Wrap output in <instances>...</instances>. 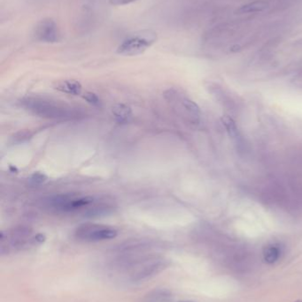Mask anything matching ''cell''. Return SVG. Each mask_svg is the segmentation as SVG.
Here are the masks:
<instances>
[{
  "instance_id": "6da1fadb",
  "label": "cell",
  "mask_w": 302,
  "mask_h": 302,
  "mask_svg": "<svg viewBox=\"0 0 302 302\" xmlns=\"http://www.w3.org/2000/svg\"><path fill=\"white\" fill-rule=\"evenodd\" d=\"M168 265L169 263L167 260L163 258L142 256L128 263L119 270H123L131 282L138 283L155 277V275L165 270Z\"/></svg>"
},
{
  "instance_id": "7a4b0ae2",
  "label": "cell",
  "mask_w": 302,
  "mask_h": 302,
  "mask_svg": "<svg viewBox=\"0 0 302 302\" xmlns=\"http://www.w3.org/2000/svg\"><path fill=\"white\" fill-rule=\"evenodd\" d=\"M22 105L33 114L45 118H63L70 115L69 107L40 97H27L22 100Z\"/></svg>"
},
{
  "instance_id": "3957f363",
  "label": "cell",
  "mask_w": 302,
  "mask_h": 302,
  "mask_svg": "<svg viewBox=\"0 0 302 302\" xmlns=\"http://www.w3.org/2000/svg\"><path fill=\"white\" fill-rule=\"evenodd\" d=\"M156 38V34L153 31H142L125 40L118 47L117 53L124 56H137L151 47Z\"/></svg>"
},
{
  "instance_id": "277c9868",
  "label": "cell",
  "mask_w": 302,
  "mask_h": 302,
  "mask_svg": "<svg viewBox=\"0 0 302 302\" xmlns=\"http://www.w3.org/2000/svg\"><path fill=\"white\" fill-rule=\"evenodd\" d=\"M75 234L82 241L97 242L115 238L118 232L115 228L104 224H84L77 227Z\"/></svg>"
},
{
  "instance_id": "5b68a950",
  "label": "cell",
  "mask_w": 302,
  "mask_h": 302,
  "mask_svg": "<svg viewBox=\"0 0 302 302\" xmlns=\"http://www.w3.org/2000/svg\"><path fill=\"white\" fill-rule=\"evenodd\" d=\"M166 98L175 105L184 116L193 124H198L200 119V110L198 104L186 96H181L175 89H169L165 93Z\"/></svg>"
},
{
  "instance_id": "8992f818",
  "label": "cell",
  "mask_w": 302,
  "mask_h": 302,
  "mask_svg": "<svg viewBox=\"0 0 302 302\" xmlns=\"http://www.w3.org/2000/svg\"><path fill=\"white\" fill-rule=\"evenodd\" d=\"M36 39L43 43H57L60 40V33L56 23L52 20H43L38 23L35 30Z\"/></svg>"
},
{
  "instance_id": "52a82bcc",
  "label": "cell",
  "mask_w": 302,
  "mask_h": 302,
  "mask_svg": "<svg viewBox=\"0 0 302 302\" xmlns=\"http://www.w3.org/2000/svg\"><path fill=\"white\" fill-rule=\"evenodd\" d=\"M112 114L119 123H127L132 117V110L130 107L123 103H116L112 107Z\"/></svg>"
},
{
  "instance_id": "ba28073f",
  "label": "cell",
  "mask_w": 302,
  "mask_h": 302,
  "mask_svg": "<svg viewBox=\"0 0 302 302\" xmlns=\"http://www.w3.org/2000/svg\"><path fill=\"white\" fill-rule=\"evenodd\" d=\"M55 89L61 92L66 93L69 95L78 96L82 93L83 88L79 82L74 80H68V81L59 82Z\"/></svg>"
},
{
  "instance_id": "9c48e42d",
  "label": "cell",
  "mask_w": 302,
  "mask_h": 302,
  "mask_svg": "<svg viewBox=\"0 0 302 302\" xmlns=\"http://www.w3.org/2000/svg\"><path fill=\"white\" fill-rule=\"evenodd\" d=\"M173 296L166 289H155L145 295L143 302H172Z\"/></svg>"
},
{
  "instance_id": "30bf717a",
  "label": "cell",
  "mask_w": 302,
  "mask_h": 302,
  "mask_svg": "<svg viewBox=\"0 0 302 302\" xmlns=\"http://www.w3.org/2000/svg\"><path fill=\"white\" fill-rule=\"evenodd\" d=\"M281 249L277 245H269L263 249V259L269 264H273L280 258Z\"/></svg>"
},
{
  "instance_id": "8fae6325",
  "label": "cell",
  "mask_w": 302,
  "mask_h": 302,
  "mask_svg": "<svg viewBox=\"0 0 302 302\" xmlns=\"http://www.w3.org/2000/svg\"><path fill=\"white\" fill-rule=\"evenodd\" d=\"M269 7V3L265 0H258V1H254L252 3L245 5L241 7L237 13L239 14H248V13H257V12H262L265 10Z\"/></svg>"
},
{
  "instance_id": "7c38bea8",
  "label": "cell",
  "mask_w": 302,
  "mask_h": 302,
  "mask_svg": "<svg viewBox=\"0 0 302 302\" xmlns=\"http://www.w3.org/2000/svg\"><path fill=\"white\" fill-rule=\"evenodd\" d=\"M222 122H223V126L226 128L227 132L230 137L237 139L238 137V129H237L235 121L231 117L225 115L222 117Z\"/></svg>"
},
{
  "instance_id": "4fadbf2b",
  "label": "cell",
  "mask_w": 302,
  "mask_h": 302,
  "mask_svg": "<svg viewBox=\"0 0 302 302\" xmlns=\"http://www.w3.org/2000/svg\"><path fill=\"white\" fill-rule=\"evenodd\" d=\"M29 182L33 184V185H40V184H42V183H44V182L47 180V176L45 174H43L42 172H40V171H36V172H34L30 177H29Z\"/></svg>"
},
{
  "instance_id": "5bb4252c",
  "label": "cell",
  "mask_w": 302,
  "mask_h": 302,
  "mask_svg": "<svg viewBox=\"0 0 302 302\" xmlns=\"http://www.w3.org/2000/svg\"><path fill=\"white\" fill-rule=\"evenodd\" d=\"M31 137H32V134L30 133V131H22L19 132L18 134L14 135L13 140L15 143H21V142L22 143V142L28 141Z\"/></svg>"
},
{
  "instance_id": "9a60e30c",
  "label": "cell",
  "mask_w": 302,
  "mask_h": 302,
  "mask_svg": "<svg viewBox=\"0 0 302 302\" xmlns=\"http://www.w3.org/2000/svg\"><path fill=\"white\" fill-rule=\"evenodd\" d=\"M83 99L87 101L88 103L92 105H98L99 104V98L97 97L96 94L91 92H87L83 96Z\"/></svg>"
},
{
  "instance_id": "2e32d148",
  "label": "cell",
  "mask_w": 302,
  "mask_h": 302,
  "mask_svg": "<svg viewBox=\"0 0 302 302\" xmlns=\"http://www.w3.org/2000/svg\"><path fill=\"white\" fill-rule=\"evenodd\" d=\"M138 0H109V3L113 6H124L137 2Z\"/></svg>"
},
{
  "instance_id": "e0dca14e",
  "label": "cell",
  "mask_w": 302,
  "mask_h": 302,
  "mask_svg": "<svg viewBox=\"0 0 302 302\" xmlns=\"http://www.w3.org/2000/svg\"><path fill=\"white\" fill-rule=\"evenodd\" d=\"M295 302H302V300H300V299H298V300H296Z\"/></svg>"
},
{
  "instance_id": "ac0fdd59",
  "label": "cell",
  "mask_w": 302,
  "mask_h": 302,
  "mask_svg": "<svg viewBox=\"0 0 302 302\" xmlns=\"http://www.w3.org/2000/svg\"><path fill=\"white\" fill-rule=\"evenodd\" d=\"M180 302H191V301H180Z\"/></svg>"
}]
</instances>
